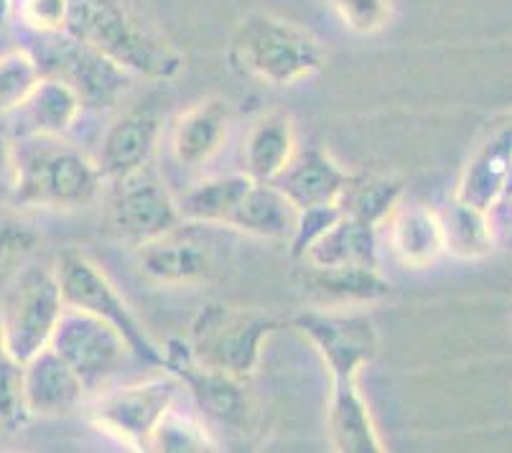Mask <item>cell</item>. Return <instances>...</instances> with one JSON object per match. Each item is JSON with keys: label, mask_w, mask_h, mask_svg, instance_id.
<instances>
[{"label": "cell", "mask_w": 512, "mask_h": 453, "mask_svg": "<svg viewBox=\"0 0 512 453\" xmlns=\"http://www.w3.org/2000/svg\"><path fill=\"white\" fill-rule=\"evenodd\" d=\"M512 166V112L497 120L469 156L456 186V199L472 207L490 209L505 191Z\"/></svg>", "instance_id": "cell-14"}, {"label": "cell", "mask_w": 512, "mask_h": 453, "mask_svg": "<svg viewBox=\"0 0 512 453\" xmlns=\"http://www.w3.org/2000/svg\"><path fill=\"white\" fill-rule=\"evenodd\" d=\"M0 354H6V347H3V336H0Z\"/></svg>", "instance_id": "cell-40"}, {"label": "cell", "mask_w": 512, "mask_h": 453, "mask_svg": "<svg viewBox=\"0 0 512 453\" xmlns=\"http://www.w3.org/2000/svg\"><path fill=\"white\" fill-rule=\"evenodd\" d=\"M16 186L11 204L41 209H74L95 202L102 189L97 161L57 135L11 138Z\"/></svg>", "instance_id": "cell-2"}, {"label": "cell", "mask_w": 512, "mask_h": 453, "mask_svg": "<svg viewBox=\"0 0 512 453\" xmlns=\"http://www.w3.org/2000/svg\"><path fill=\"white\" fill-rule=\"evenodd\" d=\"M296 222H299V209L293 207L291 199L276 184L253 181L227 227L260 240L288 242L296 230Z\"/></svg>", "instance_id": "cell-22"}, {"label": "cell", "mask_w": 512, "mask_h": 453, "mask_svg": "<svg viewBox=\"0 0 512 453\" xmlns=\"http://www.w3.org/2000/svg\"><path fill=\"white\" fill-rule=\"evenodd\" d=\"M31 413L23 392V364L11 354H0V428L18 431L29 423Z\"/></svg>", "instance_id": "cell-31"}, {"label": "cell", "mask_w": 512, "mask_h": 453, "mask_svg": "<svg viewBox=\"0 0 512 453\" xmlns=\"http://www.w3.org/2000/svg\"><path fill=\"white\" fill-rule=\"evenodd\" d=\"M342 207L339 204H321V207L299 209V222L293 230L291 240H288V252L293 258H304V252L319 240L324 232L342 217Z\"/></svg>", "instance_id": "cell-34"}, {"label": "cell", "mask_w": 512, "mask_h": 453, "mask_svg": "<svg viewBox=\"0 0 512 453\" xmlns=\"http://www.w3.org/2000/svg\"><path fill=\"white\" fill-rule=\"evenodd\" d=\"M512 194V166H510V176H507V184H505V191H502V196Z\"/></svg>", "instance_id": "cell-39"}, {"label": "cell", "mask_w": 512, "mask_h": 453, "mask_svg": "<svg viewBox=\"0 0 512 453\" xmlns=\"http://www.w3.org/2000/svg\"><path fill=\"white\" fill-rule=\"evenodd\" d=\"M291 326L304 334L327 364L332 385L360 382V372L377 357V329L367 314L357 311H301Z\"/></svg>", "instance_id": "cell-10"}, {"label": "cell", "mask_w": 512, "mask_h": 453, "mask_svg": "<svg viewBox=\"0 0 512 453\" xmlns=\"http://www.w3.org/2000/svg\"><path fill=\"white\" fill-rule=\"evenodd\" d=\"M36 235L11 219H0V263L23 258L26 252L34 250Z\"/></svg>", "instance_id": "cell-35"}, {"label": "cell", "mask_w": 512, "mask_h": 453, "mask_svg": "<svg viewBox=\"0 0 512 453\" xmlns=\"http://www.w3.org/2000/svg\"><path fill=\"white\" fill-rule=\"evenodd\" d=\"M253 179L248 174L212 176L189 186L176 199L181 222L186 224H227L242 196L248 194Z\"/></svg>", "instance_id": "cell-25"}, {"label": "cell", "mask_w": 512, "mask_h": 453, "mask_svg": "<svg viewBox=\"0 0 512 453\" xmlns=\"http://www.w3.org/2000/svg\"><path fill=\"white\" fill-rule=\"evenodd\" d=\"M23 392L31 418H62L87 398L82 380L51 347L23 362Z\"/></svg>", "instance_id": "cell-15"}, {"label": "cell", "mask_w": 512, "mask_h": 453, "mask_svg": "<svg viewBox=\"0 0 512 453\" xmlns=\"http://www.w3.org/2000/svg\"><path fill=\"white\" fill-rule=\"evenodd\" d=\"M487 214H490L495 245L512 252V194L500 196V199L487 209Z\"/></svg>", "instance_id": "cell-36"}, {"label": "cell", "mask_w": 512, "mask_h": 453, "mask_svg": "<svg viewBox=\"0 0 512 453\" xmlns=\"http://www.w3.org/2000/svg\"><path fill=\"white\" fill-rule=\"evenodd\" d=\"M296 156V128L286 112H268L245 140V174L253 181L273 184Z\"/></svg>", "instance_id": "cell-24"}, {"label": "cell", "mask_w": 512, "mask_h": 453, "mask_svg": "<svg viewBox=\"0 0 512 453\" xmlns=\"http://www.w3.org/2000/svg\"><path fill=\"white\" fill-rule=\"evenodd\" d=\"M85 105L67 82L57 77H41L31 95L6 118L11 138L23 135H57L64 138L79 120Z\"/></svg>", "instance_id": "cell-17"}, {"label": "cell", "mask_w": 512, "mask_h": 453, "mask_svg": "<svg viewBox=\"0 0 512 453\" xmlns=\"http://www.w3.org/2000/svg\"><path fill=\"white\" fill-rule=\"evenodd\" d=\"M41 51L36 56L44 77H57L67 82L79 95L82 105L90 110H113L120 97L130 90L133 74L115 64L110 56L95 46L74 39L67 31L41 36Z\"/></svg>", "instance_id": "cell-7"}, {"label": "cell", "mask_w": 512, "mask_h": 453, "mask_svg": "<svg viewBox=\"0 0 512 453\" xmlns=\"http://www.w3.org/2000/svg\"><path fill=\"white\" fill-rule=\"evenodd\" d=\"M110 184L113 194L107 202V230L118 240L141 247L184 224L176 199L153 163Z\"/></svg>", "instance_id": "cell-11"}, {"label": "cell", "mask_w": 512, "mask_h": 453, "mask_svg": "<svg viewBox=\"0 0 512 453\" xmlns=\"http://www.w3.org/2000/svg\"><path fill=\"white\" fill-rule=\"evenodd\" d=\"M339 21L360 36L383 31L395 16V0H327Z\"/></svg>", "instance_id": "cell-32"}, {"label": "cell", "mask_w": 512, "mask_h": 453, "mask_svg": "<svg viewBox=\"0 0 512 453\" xmlns=\"http://www.w3.org/2000/svg\"><path fill=\"white\" fill-rule=\"evenodd\" d=\"M329 441L339 453H383L385 443L375 426L370 405L362 398L360 382L332 385L329 398Z\"/></svg>", "instance_id": "cell-21"}, {"label": "cell", "mask_w": 512, "mask_h": 453, "mask_svg": "<svg viewBox=\"0 0 512 453\" xmlns=\"http://www.w3.org/2000/svg\"><path fill=\"white\" fill-rule=\"evenodd\" d=\"M41 77L39 62L29 49H13L0 56V120H6L31 95Z\"/></svg>", "instance_id": "cell-30"}, {"label": "cell", "mask_w": 512, "mask_h": 453, "mask_svg": "<svg viewBox=\"0 0 512 453\" xmlns=\"http://www.w3.org/2000/svg\"><path fill=\"white\" fill-rule=\"evenodd\" d=\"M306 278L329 303H370L393 293L380 268H311Z\"/></svg>", "instance_id": "cell-27"}, {"label": "cell", "mask_w": 512, "mask_h": 453, "mask_svg": "<svg viewBox=\"0 0 512 453\" xmlns=\"http://www.w3.org/2000/svg\"><path fill=\"white\" fill-rule=\"evenodd\" d=\"M388 245L406 268H428L446 255L439 212L421 202H400L388 217Z\"/></svg>", "instance_id": "cell-20"}, {"label": "cell", "mask_w": 512, "mask_h": 453, "mask_svg": "<svg viewBox=\"0 0 512 453\" xmlns=\"http://www.w3.org/2000/svg\"><path fill=\"white\" fill-rule=\"evenodd\" d=\"M217 448H220V443L214 438V431L209 428L207 420L181 413V410H176V405L158 423L151 443H148V451L161 453H204L217 451Z\"/></svg>", "instance_id": "cell-29"}, {"label": "cell", "mask_w": 512, "mask_h": 453, "mask_svg": "<svg viewBox=\"0 0 512 453\" xmlns=\"http://www.w3.org/2000/svg\"><path fill=\"white\" fill-rule=\"evenodd\" d=\"M64 308L54 268L23 265L0 301V336L6 354L23 364L49 347Z\"/></svg>", "instance_id": "cell-6"}, {"label": "cell", "mask_w": 512, "mask_h": 453, "mask_svg": "<svg viewBox=\"0 0 512 453\" xmlns=\"http://www.w3.org/2000/svg\"><path fill=\"white\" fill-rule=\"evenodd\" d=\"M232 110L222 97H204L176 118L171 130V153L186 168L212 161L230 135Z\"/></svg>", "instance_id": "cell-19"}, {"label": "cell", "mask_w": 512, "mask_h": 453, "mask_svg": "<svg viewBox=\"0 0 512 453\" xmlns=\"http://www.w3.org/2000/svg\"><path fill=\"white\" fill-rule=\"evenodd\" d=\"M64 31L95 46L133 77L164 82L184 69V56L164 36L143 26L125 0H69Z\"/></svg>", "instance_id": "cell-1"}, {"label": "cell", "mask_w": 512, "mask_h": 453, "mask_svg": "<svg viewBox=\"0 0 512 453\" xmlns=\"http://www.w3.org/2000/svg\"><path fill=\"white\" fill-rule=\"evenodd\" d=\"M13 16V0H0V31L6 28L8 18Z\"/></svg>", "instance_id": "cell-38"}, {"label": "cell", "mask_w": 512, "mask_h": 453, "mask_svg": "<svg viewBox=\"0 0 512 453\" xmlns=\"http://www.w3.org/2000/svg\"><path fill=\"white\" fill-rule=\"evenodd\" d=\"M69 0H13V18L36 36L62 34Z\"/></svg>", "instance_id": "cell-33"}, {"label": "cell", "mask_w": 512, "mask_h": 453, "mask_svg": "<svg viewBox=\"0 0 512 453\" xmlns=\"http://www.w3.org/2000/svg\"><path fill=\"white\" fill-rule=\"evenodd\" d=\"M400 202L403 181L395 176H352L339 207L347 217L360 219L370 227H383Z\"/></svg>", "instance_id": "cell-28"}, {"label": "cell", "mask_w": 512, "mask_h": 453, "mask_svg": "<svg viewBox=\"0 0 512 453\" xmlns=\"http://www.w3.org/2000/svg\"><path fill=\"white\" fill-rule=\"evenodd\" d=\"M164 128V112L158 102H136L110 123L100 143L97 166L105 181H120L153 161Z\"/></svg>", "instance_id": "cell-13"}, {"label": "cell", "mask_w": 512, "mask_h": 453, "mask_svg": "<svg viewBox=\"0 0 512 453\" xmlns=\"http://www.w3.org/2000/svg\"><path fill=\"white\" fill-rule=\"evenodd\" d=\"M49 347L72 367L87 395L105 390L133 357V349L115 326L77 308H64Z\"/></svg>", "instance_id": "cell-9"}, {"label": "cell", "mask_w": 512, "mask_h": 453, "mask_svg": "<svg viewBox=\"0 0 512 453\" xmlns=\"http://www.w3.org/2000/svg\"><path fill=\"white\" fill-rule=\"evenodd\" d=\"M54 273H57L64 306L107 321L125 336V342L130 344L138 362H143L146 367H164V352L153 344L148 331L143 329L125 298L113 286V280L107 278L105 270L95 260L72 247V250L59 252Z\"/></svg>", "instance_id": "cell-5"}, {"label": "cell", "mask_w": 512, "mask_h": 453, "mask_svg": "<svg viewBox=\"0 0 512 453\" xmlns=\"http://www.w3.org/2000/svg\"><path fill=\"white\" fill-rule=\"evenodd\" d=\"M230 59L248 77L271 87H291L327 67V49L299 23L271 13H248L232 28Z\"/></svg>", "instance_id": "cell-3"}, {"label": "cell", "mask_w": 512, "mask_h": 453, "mask_svg": "<svg viewBox=\"0 0 512 453\" xmlns=\"http://www.w3.org/2000/svg\"><path fill=\"white\" fill-rule=\"evenodd\" d=\"M352 176L355 174L344 171L324 148L311 146L306 151H296L273 184L291 199L293 207L309 209L342 202Z\"/></svg>", "instance_id": "cell-18"}, {"label": "cell", "mask_w": 512, "mask_h": 453, "mask_svg": "<svg viewBox=\"0 0 512 453\" xmlns=\"http://www.w3.org/2000/svg\"><path fill=\"white\" fill-rule=\"evenodd\" d=\"M16 186V163H13V143L6 128H0V202L11 204Z\"/></svg>", "instance_id": "cell-37"}, {"label": "cell", "mask_w": 512, "mask_h": 453, "mask_svg": "<svg viewBox=\"0 0 512 453\" xmlns=\"http://www.w3.org/2000/svg\"><path fill=\"white\" fill-rule=\"evenodd\" d=\"M138 260L148 278L169 286H194L212 278L214 255L212 247L199 237L181 232V224L169 235L138 247Z\"/></svg>", "instance_id": "cell-16"}, {"label": "cell", "mask_w": 512, "mask_h": 453, "mask_svg": "<svg viewBox=\"0 0 512 453\" xmlns=\"http://www.w3.org/2000/svg\"><path fill=\"white\" fill-rule=\"evenodd\" d=\"M281 329V321L253 308L207 303L194 316L189 347L204 367L248 380L258 370L265 342Z\"/></svg>", "instance_id": "cell-4"}, {"label": "cell", "mask_w": 512, "mask_h": 453, "mask_svg": "<svg viewBox=\"0 0 512 453\" xmlns=\"http://www.w3.org/2000/svg\"><path fill=\"white\" fill-rule=\"evenodd\" d=\"M176 395L179 380L169 372L133 385L110 387L95 395L90 420L97 431L115 438L130 451H148L153 431L176 405Z\"/></svg>", "instance_id": "cell-8"}, {"label": "cell", "mask_w": 512, "mask_h": 453, "mask_svg": "<svg viewBox=\"0 0 512 453\" xmlns=\"http://www.w3.org/2000/svg\"><path fill=\"white\" fill-rule=\"evenodd\" d=\"M301 260L311 268H380L377 227L342 214Z\"/></svg>", "instance_id": "cell-23"}, {"label": "cell", "mask_w": 512, "mask_h": 453, "mask_svg": "<svg viewBox=\"0 0 512 453\" xmlns=\"http://www.w3.org/2000/svg\"><path fill=\"white\" fill-rule=\"evenodd\" d=\"M441 230H444V245L449 255L462 260L487 258L495 250V235L487 209L472 207L467 202L451 199L439 212Z\"/></svg>", "instance_id": "cell-26"}, {"label": "cell", "mask_w": 512, "mask_h": 453, "mask_svg": "<svg viewBox=\"0 0 512 453\" xmlns=\"http://www.w3.org/2000/svg\"><path fill=\"white\" fill-rule=\"evenodd\" d=\"M161 352H164L161 370L174 375L179 385L189 390L199 410V418L207 420L209 428H222V431L227 428V431L242 433L250 426L253 405H250L245 380L199 364L194 359L192 347L184 339H169Z\"/></svg>", "instance_id": "cell-12"}]
</instances>
